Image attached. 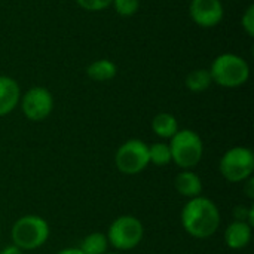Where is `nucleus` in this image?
<instances>
[{
  "mask_svg": "<svg viewBox=\"0 0 254 254\" xmlns=\"http://www.w3.org/2000/svg\"><path fill=\"white\" fill-rule=\"evenodd\" d=\"M222 223L219 207L205 196H196L186 202L182 210V226L193 238L205 240L213 237Z\"/></svg>",
  "mask_w": 254,
  "mask_h": 254,
  "instance_id": "f257e3e1",
  "label": "nucleus"
},
{
  "mask_svg": "<svg viewBox=\"0 0 254 254\" xmlns=\"http://www.w3.org/2000/svg\"><path fill=\"white\" fill-rule=\"evenodd\" d=\"M213 83L222 88H240L250 79V65L238 54L225 52L217 55L208 68Z\"/></svg>",
  "mask_w": 254,
  "mask_h": 254,
  "instance_id": "f03ea898",
  "label": "nucleus"
},
{
  "mask_svg": "<svg viewBox=\"0 0 254 254\" xmlns=\"http://www.w3.org/2000/svg\"><path fill=\"white\" fill-rule=\"evenodd\" d=\"M171 161L182 170H190L196 167L204 156V141L198 132L185 128L179 129L170 138Z\"/></svg>",
  "mask_w": 254,
  "mask_h": 254,
  "instance_id": "7ed1b4c3",
  "label": "nucleus"
},
{
  "mask_svg": "<svg viewBox=\"0 0 254 254\" xmlns=\"http://www.w3.org/2000/svg\"><path fill=\"white\" fill-rule=\"evenodd\" d=\"M49 223L36 214H27L19 217L10 229V238L13 246L24 250H36L42 247L49 238Z\"/></svg>",
  "mask_w": 254,
  "mask_h": 254,
  "instance_id": "20e7f679",
  "label": "nucleus"
},
{
  "mask_svg": "<svg viewBox=\"0 0 254 254\" xmlns=\"http://www.w3.org/2000/svg\"><path fill=\"white\" fill-rule=\"evenodd\" d=\"M106 237L112 247H115L116 250L128 252L135 249L141 243L144 237V226L141 220L135 216H119L109 226Z\"/></svg>",
  "mask_w": 254,
  "mask_h": 254,
  "instance_id": "39448f33",
  "label": "nucleus"
},
{
  "mask_svg": "<svg viewBox=\"0 0 254 254\" xmlns=\"http://www.w3.org/2000/svg\"><path fill=\"white\" fill-rule=\"evenodd\" d=\"M116 168L125 176H135L143 173L149 165V146L140 138L127 140L121 144L115 155Z\"/></svg>",
  "mask_w": 254,
  "mask_h": 254,
  "instance_id": "423d86ee",
  "label": "nucleus"
},
{
  "mask_svg": "<svg viewBox=\"0 0 254 254\" xmlns=\"http://www.w3.org/2000/svg\"><path fill=\"white\" fill-rule=\"evenodd\" d=\"M220 174L231 183L246 182L253 176L254 153L252 149L235 146L225 152L219 164Z\"/></svg>",
  "mask_w": 254,
  "mask_h": 254,
  "instance_id": "0eeeda50",
  "label": "nucleus"
},
{
  "mask_svg": "<svg viewBox=\"0 0 254 254\" xmlns=\"http://www.w3.org/2000/svg\"><path fill=\"white\" fill-rule=\"evenodd\" d=\"M19 106L22 115L33 122H40L49 118L54 110L52 92L45 86H33L21 94Z\"/></svg>",
  "mask_w": 254,
  "mask_h": 254,
  "instance_id": "6e6552de",
  "label": "nucleus"
},
{
  "mask_svg": "<svg viewBox=\"0 0 254 254\" xmlns=\"http://www.w3.org/2000/svg\"><path fill=\"white\" fill-rule=\"evenodd\" d=\"M189 16L201 28H214L223 21L225 7L220 0H190Z\"/></svg>",
  "mask_w": 254,
  "mask_h": 254,
  "instance_id": "1a4fd4ad",
  "label": "nucleus"
},
{
  "mask_svg": "<svg viewBox=\"0 0 254 254\" xmlns=\"http://www.w3.org/2000/svg\"><path fill=\"white\" fill-rule=\"evenodd\" d=\"M21 88L18 82L10 77L0 74V118L12 113L19 106Z\"/></svg>",
  "mask_w": 254,
  "mask_h": 254,
  "instance_id": "9d476101",
  "label": "nucleus"
},
{
  "mask_svg": "<svg viewBox=\"0 0 254 254\" xmlns=\"http://www.w3.org/2000/svg\"><path fill=\"white\" fill-rule=\"evenodd\" d=\"M253 226L247 222H232L225 231V244L231 250H243L252 243Z\"/></svg>",
  "mask_w": 254,
  "mask_h": 254,
  "instance_id": "9b49d317",
  "label": "nucleus"
},
{
  "mask_svg": "<svg viewBox=\"0 0 254 254\" xmlns=\"http://www.w3.org/2000/svg\"><path fill=\"white\" fill-rule=\"evenodd\" d=\"M174 188L176 190L185 196V198H196L201 196L202 193V180L199 179V176L190 170H183L180 171L176 179H174Z\"/></svg>",
  "mask_w": 254,
  "mask_h": 254,
  "instance_id": "f8f14e48",
  "label": "nucleus"
},
{
  "mask_svg": "<svg viewBox=\"0 0 254 254\" xmlns=\"http://www.w3.org/2000/svg\"><path fill=\"white\" fill-rule=\"evenodd\" d=\"M118 74V67L112 60L100 58L86 67V76L94 82H109Z\"/></svg>",
  "mask_w": 254,
  "mask_h": 254,
  "instance_id": "ddd939ff",
  "label": "nucleus"
},
{
  "mask_svg": "<svg viewBox=\"0 0 254 254\" xmlns=\"http://www.w3.org/2000/svg\"><path fill=\"white\" fill-rule=\"evenodd\" d=\"M179 129L180 128H179V122H177L176 116L168 112H161L152 119L153 134L164 140H170Z\"/></svg>",
  "mask_w": 254,
  "mask_h": 254,
  "instance_id": "4468645a",
  "label": "nucleus"
},
{
  "mask_svg": "<svg viewBox=\"0 0 254 254\" xmlns=\"http://www.w3.org/2000/svg\"><path fill=\"white\" fill-rule=\"evenodd\" d=\"M185 85L190 92L201 94L213 85V79H211L208 68H196V70H192L186 76Z\"/></svg>",
  "mask_w": 254,
  "mask_h": 254,
  "instance_id": "2eb2a0df",
  "label": "nucleus"
},
{
  "mask_svg": "<svg viewBox=\"0 0 254 254\" xmlns=\"http://www.w3.org/2000/svg\"><path fill=\"white\" fill-rule=\"evenodd\" d=\"M109 240L106 237V234L101 232H92L89 235H86L79 249L82 250L83 254H106L109 253Z\"/></svg>",
  "mask_w": 254,
  "mask_h": 254,
  "instance_id": "dca6fc26",
  "label": "nucleus"
},
{
  "mask_svg": "<svg viewBox=\"0 0 254 254\" xmlns=\"http://www.w3.org/2000/svg\"><path fill=\"white\" fill-rule=\"evenodd\" d=\"M149 161L156 167H165L171 162V152L167 143H153L149 146Z\"/></svg>",
  "mask_w": 254,
  "mask_h": 254,
  "instance_id": "f3484780",
  "label": "nucleus"
},
{
  "mask_svg": "<svg viewBox=\"0 0 254 254\" xmlns=\"http://www.w3.org/2000/svg\"><path fill=\"white\" fill-rule=\"evenodd\" d=\"M115 12L119 16L129 18L134 16L140 9V0H113L112 3Z\"/></svg>",
  "mask_w": 254,
  "mask_h": 254,
  "instance_id": "a211bd4d",
  "label": "nucleus"
},
{
  "mask_svg": "<svg viewBox=\"0 0 254 254\" xmlns=\"http://www.w3.org/2000/svg\"><path fill=\"white\" fill-rule=\"evenodd\" d=\"M76 3L88 12H101L112 6L113 0H76Z\"/></svg>",
  "mask_w": 254,
  "mask_h": 254,
  "instance_id": "6ab92c4d",
  "label": "nucleus"
},
{
  "mask_svg": "<svg viewBox=\"0 0 254 254\" xmlns=\"http://www.w3.org/2000/svg\"><path fill=\"white\" fill-rule=\"evenodd\" d=\"M241 27L249 37H254V4H249L241 16Z\"/></svg>",
  "mask_w": 254,
  "mask_h": 254,
  "instance_id": "aec40b11",
  "label": "nucleus"
},
{
  "mask_svg": "<svg viewBox=\"0 0 254 254\" xmlns=\"http://www.w3.org/2000/svg\"><path fill=\"white\" fill-rule=\"evenodd\" d=\"M250 208L252 207H244V205H237L235 210H234V216H235V220L238 222H247L249 220V214H250ZM249 223V222H247Z\"/></svg>",
  "mask_w": 254,
  "mask_h": 254,
  "instance_id": "412c9836",
  "label": "nucleus"
},
{
  "mask_svg": "<svg viewBox=\"0 0 254 254\" xmlns=\"http://www.w3.org/2000/svg\"><path fill=\"white\" fill-rule=\"evenodd\" d=\"M244 192H246L247 198L253 199V198H254V177H253V176H252V177H249V179L246 180Z\"/></svg>",
  "mask_w": 254,
  "mask_h": 254,
  "instance_id": "4be33fe9",
  "label": "nucleus"
},
{
  "mask_svg": "<svg viewBox=\"0 0 254 254\" xmlns=\"http://www.w3.org/2000/svg\"><path fill=\"white\" fill-rule=\"evenodd\" d=\"M0 254H24V252L21 250V249H18L16 246H7V247H4L1 252H0Z\"/></svg>",
  "mask_w": 254,
  "mask_h": 254,
  "instance_id": "5701e85b",
  "label": "nucleus"
},
{
  "mask_svg": "<svg viewBox=\"0 0 254 254\" xmlns=\"http://www.w3.org/2000/svg\"><path fill=\"white\" fill-rule=\"evenodd\" d=\"M55 254H83L82 250L79 247H67V249H63L60 252H57Z\"/></svg>",
  "mask_w": 254,
  "mask_h": 254,
  "instance_id": "b1692460",
  "label": "nucleus"
},
{
  "mask_svg": "<svg viewBox=\"0 0 254 254\" xmlns=\"http://www.w3.org/2000/svg\"><path fill=\"white\" fill-rule=\"evenodd\" d=\"M106 254H118V253H106Z\"/></svg>",
  "mask_w": 254,
  "mask_h": 254,
  "instance_id": "393cba45",
  "label": "nucleus"
},
{
  "mask_svg": "<svg viewBox=\"0 0 254 254\" xmlns=\"http://www.w3.org/2000/svg\"><path fill=\"white\" fill-rule=\"evenodd\" d=\"M0 234H1V231H0Z\"/></svg>",
  "mask_w": 254,
  "mask_h": 254,
  "instance_id": "a878e982",
  "label": "nucleus"
}]
</instances>
